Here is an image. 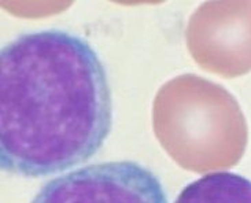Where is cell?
<instances>
[{
    "label": "cell",
    "instance_id": "3957f363",
    "mask_svg": "<svg viewBox=\"0 0 251 203\" xmlns=\"http://www.w3.org/2000/svg\"><path fill=\"white\" fill-rule=\"evenodd\" d=\"M175 203H251V181L229 172L209 173L185 185Z\"/></svg>",
    "mask_w": 251,
    "mask_h": 203
},
{
    "label": "cell",
    "instance_id": "6da1fadb",
    "mask_svg": "<svg viewBox=\"0 0 251 203\" xmlns=\"http://www.w3.org/2000/svg\"><path fill=\"white\" fill-rule=\"evenodd\" d=\"M113 125L102 61L85 39L62 29L32 30L0 52V165L44 177L95 155Z\"/></svg>",
    "mask_w": 251,
    "mask_h": 203
},
{
    "label": "cell",
    "instance_id": "7a4b0ae2",
    "mask_svg": "<svg viewBox=\"0 0 251 203\" xmlns=\"http://www.w3.org/2000/svg\"><path fill=\"white\" fill-rule=\"evenodd\" d=\"M30 203H168V199L149 168L133 161H113L55 177Z\"/></svg>",
    "mask_w": 251,
    "mask_h": 203
}]
</instances>
